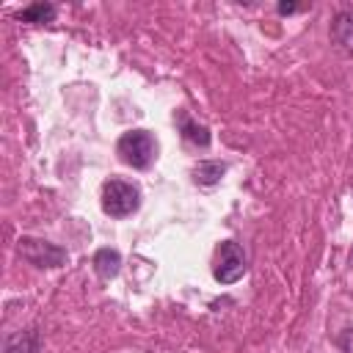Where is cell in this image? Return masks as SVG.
Returning a JSON list of instances; mask_svg holds the SVG:
<instances>
[{
    "label": "cell",
    "mask_w": 353,
    "mask_h": 353,
    "mask_svg": "<svg viewBox=\"0 0 353 353\" xmlns=\"http://www.w3.org/2000/svg\"><path fill=\"white\" fill-rule=\"evenodd\" d=\"M116 152H119L121 163H127L132 168H149L157 157V141L149 130H130L119 138Z\"/></svg>",
    "instance_id": "obj_1"
},
{
    "label": "cell",
    "mask_w": 353,
    "mask_h": 353,
    "mask_svg": "<svg viewBox=\"0 0 353 353\" xmlns=\"http://www.w3.org/2000/svg\"><path fill=\"white\" fill-rule=\"evenodd\" d=\"M141 207V190L124 179H108L102 185V210L110 218H127Z\"/></svg>",
    "instance_id": "obj_2"
},
{
    "label": "cell",
    "mask_w": 353,
    "mask_h": 353,
    "mask_svg": "<svg viewBox=\"0 0 353 353\" xmlns=\"http://www.w3.org/2000/svg\"><path fill=\"white\" fill-rule=\"evenodd\" d=\"M17 254L30 262L33 268H61L69 254L66 248L55 245V243H47V240H36V237H19L17 240Z\"/></svg>",
    "instance_id": "obj_3"
},
{
    "label": "cell",
    "mask_w": 353,
    "mask_h": 353,
    "mask_svg": "<svg viewBox=\"0 0 353 353\" xmlns=\"http://www.w3.org/2000/svg\"><path fill=\"white\" fill-rule=\"evenodd\" d=\"M248 262H245V251L234 243V240H223L218 245V256H215V281L221 284H234L237 279H243Z\"/></svg>",
    "instance_id": "obj_4"
},
{
    "label": "cell",
    "mask_w": 353,
    "mask_h": 353,
    "mask_svg": "<svg viewBox=\"0 0 353 353\" xmlns=\"http://www.w3.org/2000/svg\"><path fill=\"white\" fill-rule=\"evenodd\" d=\"M331 36H334V41L339 44L342 52L353 55V11H350V8H345V11H339V14L334 17V22H331Z\"/></svg>",
    "instance_id": "obj_5"
},
{
    "label": "cell",
    "mask_w": 353,
    "mask_h": 353,
    "mask_svg": "<svg viewBox=\"0 0 353 353\" xmlns=\"http://www.w3.org/2000/svg\"><path fill=\"white\" fill-rule=\"evenodd\" d=\"M3 353H41V336L36 328H28V331H17L6 339L3 345Z\"/></svg>",
    "instance_id": "obj_6"
},
{
    "label": "cell",
    "mask_w": 353,
    "mask_h": 353,
    "mask_svg": "<svg viewBox=\"0 0 353 353\" xmlns=\"http://www.w3.org/2000/svg\"><path fill=\"white\" fill-rule=\"evenodd\" d=\"M119 268H121L119 251H113V248H99V251H97V256H94V270H97V276H99L102 281L116 279V276H119Z\"/></svg>",
    "instance_id": "obj_7"
},
{
    "label": "cell",
    "mask_w": 353,
    "mask_h": 353,
    "mask_svg": "<svg viewBox=\"0 0 353 353\" xmlns=\"http://www.w3.org/2000/svg\"><path fill=\"white\" fill-rule=\"evenodd\" d=\"M223 174H226V165L221 160H201L193 168V179L201 185H215V182H221Z\"/></svg>",
    "instance_id": "obj_8"
},
{
    "label": "cell",
    "mask_w": 353,
    "mask_h": 353,
    "mask_svg": "<svg viewBox=\"0 0 353 353\" xmlns=\"http://www.w3.org/2000/svg\"><path fill=\"white\" fill-rule=\"evenodd\" d=\"M17 17L22 22H52L55 19V6H50V3H33V6L22 8Z\"/></svg>",
    "instance_id": "obj_9"
},
{
    "label": "cell",
    "mask_w": 353,
    "mask_h": 353,
    "mask_svg": "<svg viewBox=\"0 0 353 353\" xmlns=\"http://www.w3.org/2000/svg\"><path fill=\"white\" fill-rule=\"evenodd\" d=\"M182 135H185L190 143H196V146H210V130H207L204 124H199V121L185 119V121H182Z\"/></svg>",
    "instance_id": "obj_10"
},
{
    "label": "cell",
    "mask_w": 353,
    "mask_h": 353,
    "mask_svg": "<svg viewBox=\"0 0 353 353\" xmlns=\"http://www.w3.org/2000/svg\"><path fill=\"white\" fill-rule=\"evenodd\" d=\"M342 347H345V353H353V328H347L342 334Z\"/></svg>",
    "instance_id": "obj_11"
},
{
    "label": "cell",
    "mask_w": 353,
    "mask_h": 353,
    "mask_svg": "<svg viewBox=\"0 0 353 353\" xmlns=\"http://www.w3.org/2000/svg\"><path fill=\"white\" fill-rule=\"evenodd\" d=\"M298 6L295 3H279V14H292Z\"/></svg>",
    "instance_id": "obj_12"
}]
</instances>
